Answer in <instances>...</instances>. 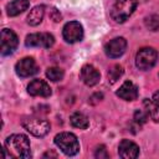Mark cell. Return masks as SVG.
Returning <instances> with one entry per match:
<instances>
[{"mask_svg": "<svg viewBox=\"0 0 159 159\" xmlns=\"http://www.w3.org/2000/svg\"><path fill=\"white\" fill-rule=\"evenodd\" d=\"M5 155L11 158H30V142L24 134H11L5 140Z\"/></svg>", "mask_w": 159, "mask_h": 159, "instance_id": "cell-1", "label": "cell"}, {"mask_svg": "<svg viewBox=\"0 0 159 159\" xmlns=\"http://www.w3.org/2000/svg\"><path fill=\"white\" fill-rule=\"evenodd\" d=\"M55 144L68 157L76 155L80 150V143L77 137L70 132H62L55 137Z\"/></svg>", "mask_w": 159, "mask_h": 159, "instance_id": "cell-2", "label": "cell"}, {"mask_svg": "<svg viewBox=\"0 0 159 159\" xmlns=\"http://www.w3.org/2000/svg\"><path fill=\"white\" fill-rule=\"evenodd\" d=\"M137 0H117L111 9V17L116 22H124L135 10Z\"/></svg>", "mask_w": 159, "mask_h": 159, "instance_id": "cell-3", "label": "cell"}, {"mask_svg": "<svg viewBox=\"0 0 159 159\" xmlns=\"http://www.w3.org/2000/svg\"><path fill=\"white\" fill-rule=\"evenodd\" d=\"M22 127L35 137H43L50 130V123L39 117H26L21 122Z\"/></svg>", "mask_w": 159, "mask_h": 159, "instance_id": "cell-4", "label": "cell"}, {"mask_svg": "<svg viewBox=\"0 0 159 159\" xmlns=\"http://www.w3.org/2000/svg\"><path fill=\"white\" fill-rule=\"evenodd\" d=\"M158 60V53L153 47H143L137 52L135 56V65L139 70L147 71L150 70Z\"/></svg>", "mask_w": 159, "mask_h": 159, "instance_id": "cell-5", "label": "cell"}, {"mask_svg": "<svg viewBox=\"0 0 159 159\" xmlns=\"http://www.w3.org/2000/svg\"><path fill=\"white\" fill-rule=\"evenodd\" d=\"M55 43V37L48 32H36L26 36L25 45L27 47H45L50 48Z\"/></svg>", "mask_w": 159, "mask_h": 159, "instance_id": "cell-6", "label": "cell"}, {"mask_svg": "<svg viewBox=\"0 0 159 159\" xmlns=\"http://www.w3.org/2000/svg\"><path fill=\"white\" fill-rule=\"evenodd\" d=\"M62 35L66 42H78L83 39V27L78 21H70L63 26Z\"/></svg>", "mask_w": 159, "mask_h": 159, "instance_id": "cell-7", "label": "cell"}, {"mask_svg": "<svg viewBox=\"0 0 159 159\" xmlns=\"http://www.w3.org/2000/svg\"><path fill=\"white\" fill-rule=\"evenodd\" d=\"M17 43H19L17 36L12 30L9 29L1 30V55L4 56L11 55L16 50Z\"/></svg>", "mask_w": 159, "mask_h": 159, "instance_id": "cell-8", "label": "cell"}, {"mask_svg": "<svg viewBox=\"0 0 159 159\" xmlns=\"http://www.w3.org/2000/svg\"><path fill=\"white\" fill-rule=\"evenodd\" d=\"M15 71L20 77H30L37 73L39 67L32 57H24L15 65Z\"/></svg>", "mask_w": 159, "mask_h": 159, "instance_id": "cell-9", "label": "cell"}, {"mask_svg": "<svg viewBox=\"0 0 159 159\" xmlns=\"http://www.w3.org/2000/svg\"><path fill=\"white\" fill-rule=\"evenodd\" d=\"M125 48H127V41L124 37H116L109 42H107L104 46L106 55L111 58H117L122 56L125 52Z\"/></svg>", "mask_w": 159, "mask_h": 159, "instance_id": "cell-10", "label": "cell"}, {"mask_svg": "<svg viewBox=\"0 0 159 159\" xmlns=\"http://www.w3.org/2000/svg\"><path fill=\"white\" fill-rule=\"evenodd\" d=\"M118 154L123 159H134L139 155V147L129 139H123L118 145Z\"/></svg>", "mask_w": 159, "mask_h": 159, "instance_id": "cell-11", "label": "cell"}, {"mask_svg": "<svg viewBox=\"0 0 159 159\" xmlns=\"http://www.w3.org/2000/svg\"><path fill=\"white\" fill-rule=\"evenodd\" d=\"M27 92L34 97H48L51 96V87L42 80H34L29 83Z\"/></svg>", "mask_w": 159, "mask_h": 159, "instance_id": "cell-12", "label": "cell"}, {"mask_svg": "<svg viewBox=\"0 0 159 159\" xmlns=\"http://www.w3.org/2000/svg\"><path fill=\"white\" fill-rule=\"evenodd\" d=\"M82 82L87 86H94L99 82L101 80V75L99 72L92 66V65H84L81 70V75H80Z\"/></svg>", "mask_w": 159, "mask_h": 159, "instance_id": "cell-13", "label": "cell"}, {"mask_svg": "<svg viewBox=\"0 0 159 159\" xmlns=\"http://www.w3.org/2000/svg\"><path fill=\"white\" fill-rule=\"evenodd\" d=\"M117 96L124 101H134L138 97V88L133 82L125 81L117 91Z\"/></svg>", "mask_w": 159, "mask_h": 159, "instance_id": "cell-14", "label": "cell"}, {"mask_svg": "<svg viewBox=\"0 0 159 159\" xmlns=\"http://www.w3.org/2000/svg\"><path fill=\"white\" fill-rule=\"evenodd\" d=\"M29 6H30L29 0H12L6 6L7 15L9 16H17L19 14L24 12L25 10H27Z\"/></svg>", "mask_w": 159, "mask_h": 159, "instance_id": "cell-15", "label": "cell"}, {"mask_svg": "<svg viewBox=\"0 0 159 159\" xmlns=\"http://www.w3.org/2000/svg\"><path fill=\"white\" fill-rule=\"evenodd\" d=\"M45 15V6L43 5H37L35 7H32L27 15V24L31 26H37Z\"/></svg>", "mask_w": 159, "mask_h": 159, "instance_id": "cell-16", "label": "cell"}, {"mask_svg": "<svg viewBox=\"0 0 159 159\" xmlns=\"http://www.w3.org/2000/svg\"><path fill=\"white\" fill-rule=\"evenodd\" d=\"M70 122H71V124H72L75 128H80V129H87L88 125H89L88 118H87L83 113H80V112L73 113V114L70 117Z\"/></svg>", "mask_w": 159, "mask_h": 159, "instance_id": "cell-17", "label": "cell"}, {"mask_svg": "<svg viewBox=\"0 0 159 159\" xmlns=\"http://www.w3.org/2000/svg\"><path fill=\"white\" fill-rule=\"evenodd\" d=\"M144 104L147 107V112L154 122H159V103L153 99H145Z\"/></svg>", "mask_w": 159, "mask_h": 159, "instance_id": "cell-18", "label": "cell"}, {"mask_svg": "<svg viewBox=\"0 0 159 159\" xmlns=\"http://www.w3.org/2000/svg\"><path fill=\"white\" fill-rule=\"evenodd\" d=\"M123 75V67L119 65H114L108 71V81L109 83H116Z\"/></svg>", "mask_w": 159, "mask_h": 159, "instance_id": "cell-19", "label": "cell"}, {"mask_svg": "<svg viewBox=\"0 0 159 159\" xmlns=\"http://www.w3.org/2000/svg\"><path fill=\"white\" fill-rule=\"evenodd\" d=\"M63 70H61L60 67H50L47 71H46V77L50 80V81H53V82H57V81H61L63 78Z\"/></svg>", "mask_w": 159, "mask_h": 159, "instance_id": "cell-20", "label": "cell"}, {"mask_svg": "<svg viewBox=\"0 0 159 159\" xmlns=\"http://www.w3.org/2000/svg\"><path fill=\"white\" fill-rule=\"evenodd\" d=\"M145 25H147V27H148L149 30H152V31H157L158 27H159V16H157V15H152V16L147 17V20H145Z\"/></svg>", "mask_w": 159, "mask_h": 159, "instance_id": "cell-21", "label": "cell"}, {"mask_svg": "<svg viewBox=\"0 0 159 159\" xmlns=\"http://www.w3.org/2000/svg\"><path fill=\"white\" fill-rule=\"evenodd\" d=\"M148 112L145 113V112H143V111H140V109H138V111H135L134 112V122L135 123H138L139 125L140 124H143V123H145L147 122V119H148Z\"/></svg>", "mask_w": 159, "mask_h": 159, "instance_id": "cell-22", "label": "cell"}, {"mask_svg": "<svg viewBox=\"0 0 159 159\" xmlns=\"http://www.w3.org/2000/svg\"><path fill=\"white\" fill-rule=\"evenodd\" d=\"M94 155H96V158H99V159L101 158H108V153H107V149L104 148V145L98 147L96 153H94Z\"/></svg>", "mask_w": 159, "mask_h": 159, "instance_id": "cell-23", "label": "cell"}, {"mask_svg": "<svg viewBox=\"0 0 159 159\" xmlns=\"http://www.w3.org/2000/svg\"><path fill=\"white\" fill-rule=\"evenodd\" d=\"M154 102H158L159 103V91H157L154 94H153V98H152Z\"/></svg>", "mask_w": 159, "mask_h": 159, "instance_id": "cell-24", "label": "cell"}]
</instances>
